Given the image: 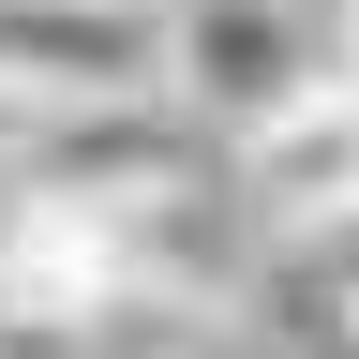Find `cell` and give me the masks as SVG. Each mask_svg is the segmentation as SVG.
<instances>
[{"label":"cell","instance_id":"cell-1","mask_svg":"<svg viewBox=\"0 0 359 359\" xmlns=\"http://www.w3.org/2000/svg\"><path fill=\"white\" fill-rule=\"evenodd\" d=\"M330 75H344V15L330 0H165V105L210 150H255Z\"/></svg>","mask_w":359,"mask_h":359},{"label":"cell","instance_id":"cell-2","mask_svg":"<svg viewBox=\"0 0 359 359\" xmlns=\"http://www.w3.org/2000/svg\"><path fill=\"white\" fill-rule=\"evenodd\" d=\"M0 90L45 120L165 105V0H0Z\"/></svg>","mask_w":359,"mask_h":359},{"label":"cell","instance_id":"cell-3","mask_svg":"<svg viewBox=\"0 0 359 359\" xmlns=\"http://www.w3.org/2000/svg\"><path fill=\"white\" fill-rule=\"evenodd\" d=\"M224 299L195 285H30L0 314V359H210Z\"/></svg>","mask_w":359,"mask_h":359},{"label":"cell","instance_id":"cell-4","mask_svg":"<svg viewBox=\"0 0 359 359\" xmlns=\"http://www.w3.org/2000/svg\"><path fill=\"white\" fill-rule=\"evenodd\" d=\"M240 195L285 224V240H314V224H344V210H359V60L240 150Z\"/></svg>","mask_w":359,"mask_h":359},{"label":"cell","instance_id":"cell-5","mask_svg":"<svg viewBox=\"0 0 359 359\" xmlns=\"http://www.w3.org/2000/svg\"><path fill=\"white\" fill-rule=\"evenodd\" d=\"M30 224H45V210H30V180H0V314L30 299Z\"/></svg>","mask_w":359,"mask_h":359},{"label":"cell","instance_id":"cell-6","mask_svg":"<svg viewBox=\"0 0 359 359\" xmlns=\"http://www.w3.org/2000/svg\"><path fill=\"white\" fill-rule=\"evenodd\" d=\"M30 150H45V105H15V90H0V180H30Z\"/></svg>","mask_w":359,"mask_h":359},{"label":"cell","instance_id":"cell-7","mask_svg":"<svg viewBox=\"0 0 359 359\" xmlns=\"http://www.w3.org/2000/svg\"><path fill=\"white\" fill-rule=\"evenodd\" d=\"M330 15H344V0H330Z\"/></svg>","mask_w":359,"mask_h":359}]
</instances>
